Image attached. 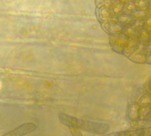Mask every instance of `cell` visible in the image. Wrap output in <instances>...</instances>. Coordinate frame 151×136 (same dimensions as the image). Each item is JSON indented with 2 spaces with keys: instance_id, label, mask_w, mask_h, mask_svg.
<instances>
[{
  "instance_id": "6da1fadb",
  "label": "cell",
  "mask_w": 151,
  "mask_h": 136,
  "mask_svg": "<svg viewBox=\"0 0 151 136\" xmlns=\"http://www.w3.org/2000/svg\"><path fill=\"white\" fill-rule=\"evenodd\" d=\"M96 16L112 50L151 64V0H95Z\"/></svg>"
},
{
  "instance_id": "7a4b0ae2",
  "label": "cell",
  "mask_w": 151,
  "mask_h": 136,
  "mask_svg": "<svg viewBox=\"0 0 151 136\" xmlns=\"http://www.w3.org/2000/svg\"><path fill=\"white\" fill-rule=\"evenodd\" d=\"M126 118L132 128L142 129L151 136V75L130 95Z\"/></svg>"
},
{
  "instance_id": "3957f363",
  "label": "cell",
  "mask_w": 151,
  "mask_h": 136,
  "mask_svg": "<svg viewBox=\"0 0 151 136\" xmlns=\"http://www.w3.org/2000/svg\"><path fill=\"white\" fill-rule=\"evenodd\" d=\"M58 118L62 124L69 129L74 128L78 130H82L87 132H91L94 135L105 134L109 130V126L107 124H104V122L81 119L64 113H60L58 114Z\"/></svg>"
},
{
  "instance_id": "277c9868",
  "label": "cell",
  "mask_w": 151,
  "mask_h": 136,
  "mask_svg": "<svg viewBox=\"0 0 151 136\" xmlns=\"http://www.w3.org/2000/svg\"><path fill=\"white\" fill-rule=\"evenodd\" d=\"M37 126L33 122H24V124L16 127L10 132L1 135V136H25L36 130Z\"/></svg>"
},
{
  "instance_id": "5b68a950",
  "label": "cell",
  "mask_w": 151,
  "mask_h": 136,
  "mask_svg": "<svg viewBox=\"0 0 151 136\" xmlns=\"http://www.w3.org/2000/svg\"><path fill=\"white\" fill-rule=\"evenodd\" d=\"M94 136H146V132L142 129L132 128L125 131H119L111 133H105L102 135H94Z\"/></svg>"
},
{
  "instance_id": "8992f818",
  "label": "cell",
  "mask_w": 151,
  "mask_h": 136,
  "mask_svg": "<svg viewBox=\"0 0 151 136\" xmlns=\"http://www.w3.org/2000/svg\"><path fill=\"white\" fill-rule=\"evenodd\" d=\"M71 131V133H72V136H83L81 132V130H78V129H74V128H71L70 129Z\"/></svg>"
},
{
  "instance_id": "52a82bcc",
  "label": "cell",
  "mask_w": 151,
  "mask_h": 136,
  "mask_svg": "<svg viewBox=\"0 0 151 136\" xmlns=\"http://www.w3.org/2000/svg\"><path fill=\"white\" fill-rule=\"evenodd\" d=\"M146 136H148V135H147V134H146Z\"/></svg>"
}]
</instances>
